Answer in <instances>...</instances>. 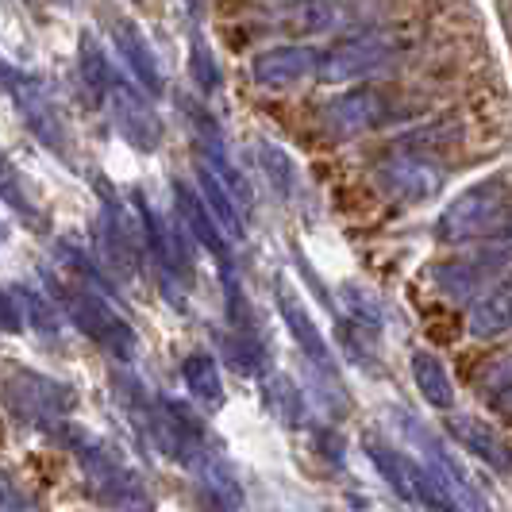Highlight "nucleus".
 I'll list each match as a JSON object with an SVG mask.
<instances>
[{
    "label": "nucleus",
    "instance_id": "nucleus-1",
    "mask_svg": "<svg viewBox=\"0 0 512 512\" xmlns=\"http://www.w3.org/2000/svg\"><path fill=\"white\" fill-rule=\"evenodd\" d=\"M51 432L70 447V455H74L77 466L85 470V482H89L93 497H97L101 505L120 509V512H147L154 505L151 489L143 486V478H139L128 462L116 455V447H108L97 432L77 428V424H62V420L51 424Z\"/></svg>",
    "mask_w": 512,
    "mask_h": 512
},
{
    "label": "nucleus",
    "instance_id": "nucleus-2",
    "mask_svg": "<svg viewBox=\"0 0 512 512\" xmlns=\"http://www.w3.org/2000/svg\"><path fill=\"white\" fill-rule=\"evenodd\" d=\"M51 297H54V305L66 312V320L74 324L77 332L89 335L101 351H108L112 359H124V362L135 359V351H139V335H135V328H131L116 308L104 301L101 289L51 278Z\"/></svg>",
    "mask_w": 512,
    "mask_h": 512
},
{
    "label": "nucleus",
    "instance_id": "nucleus-3",
    "mask_svg": "<svg viewBox=\"0 0 512 512\" xmlns=\"http://www.w3.org/2000/svg\"><path fill=\"white\" fill-rule=\"evenodd\" d=\"M512 216L509 189L505 181H478L466 193H459L451 205L439 212L436 220V239L439 243H478L489 239L493 231L505 228V220Z\"/></svg>",
    "mask_w": 512,
    "mask_h": 512
},
{
    "label": "nucleus",
    "instance_id": "nucleus-4",
    "mask_svg": "<svg viewBox=\"0 0 512 512\" xmlns=\"http://www.w3.org/2000/svg\"><path fill=\"white\" fill-rule=\"evenodd\" d=\"M505 270H512V216L505 220L501 231H493L489 239H478V251L451 258V262H439L436 270H432V282L447 297L470 301V297L486 293Z\"/></svg>",
    "mask_w": 512,
    "mask_h": 512
},
{
    "label": "nucleus",
    "instance_id": "nucleus-5",
    "mask_svg": "<svg viewBox=\"0 0 512 512\" xmlns=\"http://www.w3.org/2000/svg\"><path fill=\"white\" fill-rule=\"evenodd\" d=\"M74 401L77 393L66 382H54V378L31 374V370H16L4 385V405L20 420L39 424V428H51L66 412H74Z\"/></svg>",
    "mask_w": 512,
    "mask_h": 512
},
{
    "label": "nucleus",
    "instance_id": "nucleus-6",
    "mask_svg": "<svg viewBox=\"0 0 512 512\" xmlns=\"http://www.w3.org/2000/svg\"><path fill=\"white\" fill-rule=\"evenodd\" d=\"M151 101L154 97H147L139 85L124 81L120 74H116L108 97H104V104L112 108V120H116L120 139L143 154H151L162 147V120H158V112L151 108Z\"/></svg>",
    "mask_w": 512,
    "mask_h": 512
},
{
    "label": "nucleus",
    "instance_id": "nucleus-7",
    "mask_svg": "<svg viewBox=\"0 0 512 512\" xmlns=\"http://www.w3.org/2000/svg\"><path fill=\"white\" fill-rule=\"evenodd\" d=\"M385 62H389V43H385L378 31H362V35L335 39L332 47L320 54L316 77L328 81V85H335V81H355L362 74H374Z\"/></svg>",
    "mask_w": 512,
    "mask_h": 512
},
{
    "label": "nucleus",
    "instance_id": "nucleus-8",
    "mask_svg": "<svg viewBox=\"0 0 512 512\" xmlns=\"http://www.w3.org/2000/svg\"><path fill=\"white\" fill-rule=\"evenodd\" d=\"M405 428H409L412 443H416V451H420V462L432 470L439 478V486L451 493V501H455V509L459 512H493L486 505V497L474 489V482L462 474V466L455 459H451V451L439 443L432 432H424L420 424H412V420H405Z\"/></svg>",
    "mask_w": 512,
    "mask_h": 512
},
{
    "label": "nucleus",
    "instance_id": "nucleus-9",
    "mask_svg": "<svg viewBox=\"0 0 512 512\" xmlns=\"http://www.w3.org/2000/svg\"><path fill=\"white\" fill-rule=\"evenodd\" d=\"M389 101H385L378 89L362 85V89H351V93H339L324 104V128L332 131L335 139H355V135H366V131L382 128L389 120Z\"/></svg>",
    "mask_w": 512,
    "mask_h": 512
},
{
    "label": "nucleus",
    "instance_id": "nucleus-10",
    "mask_svg": "<svg viewBox=\"0 0 512 512\" xmlns=\"http://www.w3.org/2000/svg\"><path fill=\"white\" fill-rule=\"evenodd\" d=\"M12 97H16V108H20V116H24L27 131H31L43 147H51L54 154L70 158V135H66V124H62V116H58V108H54L51 93L43 89V81L20 74L16 85H12Z\"/></svg>",
    "mask_w": 512,
    "mask_h": 512
},
{
    "label": "nucleus",
    "instance_id": "nucleus-11",
    "mask_svg": "<svg viewBox=\"0 0 512 512\" xmlns=\"http://www.w3.org/2000/svg\"><path fill=\"white\" fill-rule=\"evenodd\" d=\"M320 66V51L308 47V43H278V47H266V51L255 54L251 62V77L262 89H293L301 85L305 77L316 74Z\"/></svg>",
    "mask_w": 512,
    "mask_h": 512
},
{
    "label": "nucleus",
    "instance_id": "nucleus-12",
    "mask_svg": "<svg viewBox=\"0 0 512 512\" xmlns=\"http://www.w3.org/2000/svg\"><path fill=\"white\" fill-rule=\"evenodd\" d=\"M108 35H112V47L120 54V62H124L128 74L135 77V85H139L147 97H162V93H166V74H162V62H158L154 47L147 43V35L139 31V24L116 16V20L108 24Z\"/></svg>",
    "mask_w": 512,
    "mask_h": 512
},
{
    "label": "nucleus",
    "instance_id": "nucleus-13",
    "mask_svg": "<svg viewBox=\"0 0 512 512\" xmlns=\"http://www.w3.org/2000/svg\"><path fill=\"white\" fill-rule=\"evenodd\" d=\"M174 205H178V220L185 224V231L193 235V243H201L208 255L224 266V278H231V239L228 231L216 224V216L208 212L205 197L185 185V181H174Z\"/></svg>",
    "mask_w": 512,
    "mask_h": 512
},
{
    "label": "nucleus",
    "instance_id": "nucleus-14",
    "mask_svg": "<svg viewBox=\"0 0 512 512\" xmlns=\"http://www.w3.org/2000/svg\"><path fill=\"white\" fill-rule=\"evenodd\" d=\"M378 185H382L389 197H401V201H424L432 197L439 185H443V174L424 158V154L401 151L393 158H385L378 166Z\"/></svg>",
    "mask_w": 512,
    "mask_h": 512
},
{
    "label": "nucleus",
    "instance_id": "nucleus-15",
    "mask_svg": "<svg viewBox=\"0 0 512 512\" xmlns=\"http://www.w3.org/2000/svg\"><path fill=\"white\" fill-rule=\"evenodd\" d=\"M278 316L285 320L289 335L297 339V347L308 355V362L320 366L324 374H335V359H332V351H328V339L320 335L316 320H312V312H308L305 301L293 293V285L289 282H278Z\"/></svg>",
    "mask_w": 512,
    "mask_h": 512
},
{
    "label": "nucleus",
    "instance_id": "nucleus-16",
    "mask_svg": "<svg viewBox=\"0 0 512 512\" xmlns=\"http://www.w3.org/2000/svg\"><path fill=\"white\" fill-rule=\"evenodd\" d=\"M447 432L459 439L474 459L486 462L489 470L512 474V447L505 443L501 432L489 428L486 420H478V416H447Z\"/></svg>",
    "mask_w": 512,
    "mask_h": 512
},
{
    "label": "nucleus",
    "instance_id": "nucleus-17",
    "mask_svg": "<svg viewBox=\"0 0 512 512\" xmlns=\"http://www.w3.org/2000/svg\"><path fill=\"white\" fill-rule=\"evenodd\" d=\"M101 243L108 262L124 274V278H135V266H139V243H135V224L128 220L124 205L104 193V208H101Z\"/></svg>",
    "mask_w": 512,
    "mask_h": 512
},
{
    "label": "nucleus",
    "instance_id": "nucleus-18",
    "mask_svg": "<svg viewBox=\"0 0 512 512\" xmlns=\"http://www.w3.org/2000/svg\"><path fill=\"white\" fill-rule=\"evenodd\" d=\"M466 328L474 339H501L512 332V270L501 274L486 293L474 301Z\"/></svg>",
    "mask_w": 512,
    "mask_h": 512
},
{
    "label": "nucleus",
    "instance_id": "nucleus-19",
    "mask_svg": "<svg viewBox=\"0 0 512 512\" xmlns=\"http://www.w3.org/2000/svg\"><path fill=\"white\" fill-rule=\"evenodd\" d=\"M197 193L205 197L208 212L216 216V224L228 231V239H243V216H239V201H235V193H231L228 185H224V178L208 166V162H201L197 158Z\"/></svg>",
    "mask_w": 512,
    "mask_h": 512
},
{
    "label": "nucleus",
    "instance_id": "nucleus-20",
    "mask_svg": "<svg viewBox=\"0 0 512 512\" xmlns=\"http://www.w3.org/2000/svg\"><path fill=\"white\" fill-rule=\"evenodd\" d=\"M77 70H81V85H85L89 101L104 104L112 81H116V70H112V62L104 58L101 43L89 31H81V39H77Z\"/></svg>",
    "mask_w": 512,
    "mask_h": 512
},
{
    "label": "nucleus",
    "instance_id": "nucleus-21",
    "mask_svg": "<svg viewBox=\"0 0 512 512\" xmlns=\"http://www.w3.org/2000/svg\"><path fill=\"white\" fill-rule=\"evenodd\" d=\"M412 382L420 389V397L432 405V409H451L455 405V385H451V374L447 366L432 355V351H416L412 355Z\"/></svg>",
    "mask_w": 512,
    "mask_h": 512
},
{
    "label": "nucleus",
    "instance_id": "nucleus-22",
    "mask_svg": "<svg viewBox=\"0 0 512 512\" xmlns=\"http://www.w3.org/2000/svg\"><path fill=\"white\" fill-rule=\"evenodd\" d=\"M362 451H366V459L374 462V470L385 478V486L397 489L405 501H416V493H412V455L397 451V447H385L382 439H366Z\"/></svg>",
    "mask_w": 512,
    "mask_h": 512
},
{
    "label": "nucleus",
    "instance_id": "nucleus-23",
    "mask_svg": "<svg viewBox=\"0 0 512 512\" xmlns=\"http://www.w3.org/2000/svg\"><path fill=\"white\" fill-rule=\"evenodd\" d=\"M181 378L185 389L205 405V409H220L224 405V382H220V366L212 355H189L181 362Z\"/></svg>",
    "mask_w": 512,
    "mask_h": 512
},
{
    "label": "nucleus",
    "instance_id": "nucleus-24",
    "mask_svg": "<svg viewBox=\"0 0 512 512\" xmlns=\"http://www.w3.org/2000/svg\"><path fill=\"white\" fill-rule=\"evenodd\" d=\"M224 347H228V362L239 370V374H247V378H258V374L266 370V362H270L266 347H262V339H258L251 328H239L235 335H228Z\"/></svg>",
    "mask_w": 512,
    "mask_h": 512
},
{
    "label": "nucleus",
    "instance_id": "nucleus-25",
    "mask_svg": "<svg viewBox=\"0 0 512 512\" xmlns=\"http://www.w3.org/2000/svg\"><path fill=\"white\" fill-rule=\"evenodd\" d=\"M0 201L12 208V212H20L24 220H35V224H43V220H39V208L31 205L24 178H20V170L8 162V154H0Z\"/></svg>",
    "mask_w": 512,
    "mask_h": 512
},
{
    "label": "nucleus",
    "instance_id": "nucleus-26",
    "mask_svg": "<svg viewBox=\"0 0 512 512\" xmlns=\"http://www.w3.org/2000/svg\"><path fill=\"white\" fill-rule=\"evenodd\" d=\"M189 74H193V81H197L205 93H220V89H224V70H220L216 54H212V47H208L201 35H197L193 47H189Z\"/></svg>",
    "mask_w": 512,
    "mask_h": 512
},
{
    "label": "nucleus",
    "instance_id": "nucleus-27",
    "mask_svg": "<svg viewBox=\"0 0 512 512\" xmlns=\"http://www.w3.org/2000/svg\"><path fill=\"white\" fill-rule=\"evenodd\" d=\"M258 162H262V170H266V178L274 181V189L289 197L293 193V181H297V170H293V162H289V154L282 147H274V143H258Z\"/></svg>",
    "mask_w": 512,
    "mask_h": 512
},
{
    "label": "nucleus",
    "instance_id": "nucleus-28",
    "mask_svg": "<svg viewBox=\"0 0 512 512\" xmlns=\"http://www.w3.org/2000/svg\"><path fill=\"white\" fill-rule=\"evenodd\" d=\"M486 397L489 405L512 412V355L505 362H497L486 374Z\"/></svg>",
    "mask_w": 512,
    "mask_h": 512
},
{
    "label": "nucleus",
    "instance_id": "nucleus-29",
    "mask_svg": "<svg viewBox=\"0 0 512 512\" xmlns=\"http://www.w3.org/2000/svg\"><path fill=\"white\" fill-rule=\"evenodd\" d=\"M270 405H274V412L282 416L285 424H297V416H293V412L305 409V405H301V393L293 389L289 378H270Z\"/></svg>",
    "mask_w": 512,
    "mask_h": 512
},
{
    "label": "nucleus",
    "instance_id": "nucleus-30",
    "mask_svg": "<svg viewBox=\"0 0 512 512\" xmlns=\"http://www.w3.org/2000/svg\"><path fill=\"white\" fill-rule=\"evenodd\" d=\"M24 320L20 289H0V332H24Z\"/></svg>",
    "mask_w": 512,
    "mask_h": 512
},
{
    "label": "nucleus",
    "instance_id": "nucleus-31",
    "mask_svg": "<svg viewBox=\"0 0 512 512\" xmlns=\"http://www.w3.org/2000/svg\"><path fill=\"white\" fill-rule=\"evenodd\" d=\"M0 512H31V501H27V493L4 470H0Z\"/></svg>",
    "mask_w": 512,
    "mask_h": 512
},
{
    "label": "nucleus",
    "instance_id": "nucleus-32",
    "mask_svg": "<svg viewBox=\"0 0 512 512\" xmlns=\"http://www.w3.org/2000/svg\"><path fill=\"white\" fill-rule=\"evenodd\" d=\"M16 70H12V66H8V62H4V58H0V93H12V85H16Z\"/></svg>",
    "mask_w": 512,
    "mask_h": 512
},
{
    "label": "nucleus",
    "instance_id": "nucleus-33",
    "mask_svg": "<svg viewBox=\"0 0 512 512\" xmlns=\"http://www.w3.org/2000/svg\"><path fill=\"white\" fill-rule=\"evenodd\" d=\"M282 4H301V0H282Z\"/></svg>",
    "mask_w": 512,
    "mask_h": 512
},
{
    "label": "nucleus",
    "instance_id": "nucleus-34",
    "mask_svg": "<svg viewBox=\"0 0 512 512\" xmlns=\"http://www.w3.org/2000/svg\"><path fill=\"white\" fill-rule=\"evenodd\" d=\"M24 4H31V0H24Z\"/></svg>",
    "mask_w": 512,
    "mask_h": 512
},
{
    "label": "nucleus",
    "instance_id": "nucleus-35",
    "mask_svg": "<svg viewBox=\"0 0 512 512\" xmlns=\"http://www.w3.org/2000/svg\"><path fill=\"white\" fill-rule=\"evenodd\" d=\"M135 4H139V0H135Z\"/></svg>",
    "mask_w": 512,
    "mask_h": 512
}]
</instances>
